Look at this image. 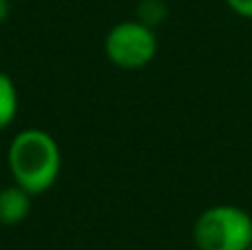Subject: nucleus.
I'll return each instance as SVG.
<instances>
[{"label": "nucleus", "instance_id": "nucleus-1", "mask_svg": "<svg viewBox=\"0 0 252 250\" xmlns=\"http://www.w3.org/2000/svg\"><path fill=\"white\" fill-rule=\"evenodd\" d=\"M7 166L18 186L40 195L51 188L60 175V146L42 128H25L9 144Z\"/></svg>", "mask_w": 252, "mask_h": 250}, {"label": "nucleus", "instance_id": "nucleus-2", "mask_svg": "<svg viewBox=\"0 0 252 250\" xmlns=\"http://www.w3.org/2000/svg\"><path fill=\"white\" fill-rule=\"evenodd\" d=\"M192 239L199 250H248L252 244V215L230 204L210 206L197 217Z\"/></svg>", "mask_w": 252, "mask_h": 250}, {"label": "nucleus", "instance_id": "nucleus-3", "mask_svg": "<svg viewBox=\"0 0 252 250\" xmlns=\"http://www.w3.org/2000/svg\"><path fill=\"white\" fill-rule=\"evenodd\" d=\"M104 51L120 69H142L157 53L155 29L139 20H124L106 33Z\"/></svg>", "mask_w": 252, "mask_h": 250}, {"label": "nucleus", "instance_id": "nucleus-4", "mask_svg": "<svg viewBox=\"0 0 252 250\" xmlns=\"http://www.w3.org/2000/svg\"><path fill=\"white\" fill-rule=\"evenodd\" d=\"M33 206V195L25 190L22 186H4L0 188V224L16 226L29 217Z\"/></svg>", "mask_w": 252, "mask_h": 250}, {"label": "nucleus", "instance_id": "nucleus-5", "mask_svg": "<svg viewBox=\"0 0 252 250\" xmlns=\"http://www.w3.org/2000/svg\"><path fill=\"white\" fill-rule=\"evenodd\" d=\"M18 115V89L7 73L0 71V131L7 128Z\"/></svg>", "mask_w": 252, "mask_h": 250}, {"label": "nucleus", "instance_id": "nucleus-6", "mask_svg": "<svg viewBox=\"0 0 252 250\" xmlns=\"http://www.w3.org/2000/svg\"><path fill=\"white\" fill-rule=\"evenodd\" d=\"M166 13H168V9H166L164 0H142L137 7V20L155 29L166 18Z\"/></svg>", "mask_w": 252, "mask_h": 250}, {"label": "nucleus", "instance_id": "nucleus-7", "mask_svg": "<svg viewBox=\"0 0 252 250\" xmlns=\"http://www.w3.org/2000/svg\"><path fill=\"white\" fill-rule=\"evenodd\" d=\"M228 7L241 18H250L252 20V0H226Z\"/></svg>", "mask_w": 252, "mask_h": 250}, {"label": "nucleus", "instance_id": "nucleus-8", "mask_svg": "<svg viewBox=\"0 0 252 250\" xmlns=\"http://www.w3.org/2000/svg\"><path fill=\"white\" fill-rule=\"evenodd\" d=\"M9 13H11V2L9 0H0V25L9 18Z\"/></svg>", "mask_w": 252, "mask_h": 250}, {"label": "nucleus", "instance_id": "nucleus-9", "mask_svg": "<svg viewBox=\"0 0 252 250\" xmlns=\"http://www.w3.org/2000/svg\"><path fill=\"white\" fill-rule=\"evenodd\" d=\"M248 250H252V244H250V248H248Z\"/></svg>", "mask_w": 252, "mask_h": 250}]
</instances>
